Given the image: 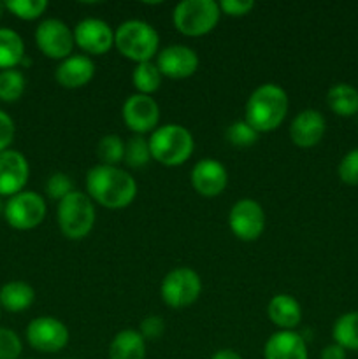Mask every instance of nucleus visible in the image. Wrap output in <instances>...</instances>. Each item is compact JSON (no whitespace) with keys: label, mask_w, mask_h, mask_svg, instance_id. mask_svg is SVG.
I'll use <instances>...</instances> for the list:
<instances>
[{"label":"nucleus","mask_w":358,"mask_h":359,"mask_svg":"<svg viewBox=\"0 0 358 359\" xmlns=\"http://www.w3.org/2000/svg\"><path fill=\"white\" fill-rule=\"evenodd\" d=\"M74 191V182L72 179L67 174L62 172H56V174L49 175L48 181H46V195L51 200H63L67 195Z\"/></svg>","instance_id":"obj_32"},{"label":"nucleus","mask_w":358,"mask_h":359,"mask_svg":"<svg viewBox=\"0 0 358 359\" xmlns=\"http://www.w3.org/2000/svg\"><path fill=\"white\" fill-rule=\"evenodd\" d=\"M220 16V4L214 0H183L174 7L172 21L179 34L202 37L216 28Z\"/></svg>","instance_id":"obj_6"},{"label":"nucleus","mask_w":358,"mask_h":359,"mask_svg":"<svg viewBox=\"0 0 358 359\" xmlns=\"http://www.w3.org/2000/svg\"><path fill=\"white\" fill-rule=\"evenodd\" d=\"M157 56L158 70L161 76L171 77V79H186L199 69V56L188 46H167Z\"/></svg>","instance_id":"obj_15"},{"label":"nucleus","mask_w":358,"mask_h":359,"mask_svg":"<svg viewBox=\"0 0 358 359\" xmlns=\"http://www.w3.org/2000/svg\"><path fill=\"white\" fill-rule=\"evenodd\" d=\"M25 58V42L16 30L0 27V70L16 69Z\"/></svg>","instance_id":"obj_24"},{"label":"nucleus","mask_w":358,"mask_h":359,"mask_svg":"<svg viewBox=\"0 0 358 359\" xmlns=\"http://www.w3.org/2000/svg\"><path fill=\"white\" fill-rule=\"evenodd\" d=\"M27 340L39 353H58L69 344V330L60 319L42 316L28 323Z\"/></svg>","instance_id":"obj_11"},{"label":"nucleus","mask_w":358,"mask_h":359,"mask_svg":"<svg viewBox=\"0 0 358 359\" xmlns=\"http://www.w3.org/2000/svg\"><path fill=\"white\" fill-rule=\"evenodd\" d=\"M35 302V291L23 280H11L0 287V307L11 314L25 312Z\"/></svg>","instance_id":"obj_21"},{"label":"nucleus","mask_w":358,"mask_h":359,"mask_svg":"<svg viewBox=\"0 0 358 359\" xmlns=\"http://www.w3.org/2000/svg\"><path fill=\"white\" fill-rule=\"evenodd\" d=\"M333 342L346 351H358V312L343 314L332 328Z\"/></svg>","instance_id":"obj_25"},{"label":"nucleus","mask_w":358,"mask_h":359,"mask_svg":"<svg viewBox=\"0 0 358 359\" xmlns=\"http://www.w3.org/2000/svg\"><path fill=\"white\" fill-rule=\"evenodd\" d=\"M4 9H6V6H4V2H0V16H2Z\"/></svg>","instance_id":"obj_41"},{"label":"nucleus","mask_w":358,"mask_h":359,"mask_svg":"<svg viewBox=\"0 0 358 359\" xmlns=\"http://www.w3.org/2000/svg\"><path fill=\"white\" fill-rule=\"evenodd\" d=\"M56 217H58V226L63 237L70 238V241H81L90 235V231L93 230L95 219H97L93 200L84 193L74 189L70 195L58 202Z\"/></svg>","instance_id":"obj_5"},{"label":"nucleus","mask_w":358,"mask_h":359,"mask_svg":"<svg viewBox=\"0 0 358 359\" xmlns=\"http://www.w3.org/2000/svg\"><path fill=\"white\" fill-rule=\"evenodd\" d=\"M260 133L256 132L253 126H249V123H246L244 119L241 121H234L227 128V140L235 147H249L253 144H256Z\"/></svg>","instance_id":"obj_31"},{"label":"nucleus","mask_w":358,"mask_h":359,"mask_svg":"<svg viewBox=\"0 0 358 359\" xmlns=\"http://www.w3.org/2000/svg\"><path fill=\"white\" fill-rule=\"evenodd\" d=\"M263 358L265 359H309L307 346L304 337L297 332H281L272 333L263 347Z\"/></svg>","instance_id":"obj_19"},{"label":"nucleus","mask_w":358,"mask_h":359,"mask_svg":"<svg viewBox=\"0 0 358 359\" xmlns=\"http://www.w3.org/2000/svg\"><path fill=\"white\" fill-rule=\"evenodd\" d=\"M23 351L20 335L9 328L0 326V359H18Z\"/></svg>","instance_id":"obj_33"},{"label":"nucleus","mask_w":358,"mask_h":359,"mask_svg":"<svg viewBox=\"0 0 358 359\" xmlns=\"http://www.w3.org/2000/svg\"><path fill=\"white\" fill-rule=\"evenodd\" d=\"M321 359H346V349L333 342L321 351Z\"/></svg>","instance_id":"obj_38"},{"label":"nucleus","mask_w":358,"mask_h":359,"mask_svg":"<svg viewBox=\"0 0 358 359\" xmlns=\"http://www.w3.org/2000/svg\"><path fill=\"white\" fill-rule=\"evenodd\" d=\"M339 179L347 186H358V147L344 154L337 168Z\"/></svg>","instance_id":"obj_34"},{"label":"nucleus","mask_w":358,"mask_h":359,"mask_svg":"<svg viewBox=\"0 0 358 359\" xmlns=\"http://www.w3.org/2000/svg\"><path fill=\"white\" fill-rule=\"evenodd\" d=\"M97 154L100 158L102 165H109V167H116L119 161H123L125 156V142L119 135H104L97 146Z\"/></svg>","instance_id":"obj_29"},{"label":"nucleus","mask_w":358,"mask_h":359,"mask_svg":"<svg viewBox=\"0 0 358 359\" xmlns=\"http://www.w3.org/2000/svg\"><path fill=\"white\" fill-rule=\"evenodd\" d=\"M25 88H27V79L21 70H0V100L7 104L20 100L21 95L25 93Z\"/></svg>","instance_id":"obj_27"},{"label":"nucleus","mask_w":358,"mask_h":359,"mask_svg":"<svg viewBox=\"0 0 358 359\" xmlns=\"http://www.w3.org/2000/svg\"><path fill=\"white\" fill-rule=\"evenodd\" d=\"M147 140L151 158L165 167H178L188 161L195 147V140L190 130L175 123L158 126Z\"/></svg>","instance_id":"obj_3"},{"label":"nucleus","mask_w":358,"mask_h":359,"mask_svg":"<svg viewBox=\"0 0 358 359\" xmlns=\"http://www.w3.org/2000/svg\"><path fill=\"white\" fill-rule=\"evenodd\" d=\"M4 6L14 16L25 21L37 20L48 9V2L46 0H7V2H4Z\"/></svg>","instance_id":"obj_30"},{"label":"nucleus","mask_w":358,"mask_h":359,"mask_svg":"<svg viewBox=\"0 0 358 359\" xmlns=\"http://www.w3.org/2000/svg\"><path fill=\"white\" fill-rule=\"evenodd\" d=\"M4 209H6V202H4V198L0 196V216H4Z\"/></svg>","instance_id":"obj_40"},{"label":"nucleus","mask_w":358,"mask_h":359,"mask_svg":"<svg viewBox=\"0 0 358 359\" xmlns=\"http://www.w3.org/2000/svg\"><path fill=\"white\" fill-rule=\"evenodd\" d=\"M0 318H2V307H0Z\"/></svg>","instance_id":"obj_42"},{"label":"nucleus","mask_w":358,"mask_h":359,"mask_svg":"<svg viewBox=\"0 0 358 359\" xmlns=\"http://www.w3.org/2000/svg\"><path fill=\"white\" fill-rule=\"evenodd\" d=\"M190 179H192L193 189L199 195L206 196V198H214V196L221 195L227 188L228 174L223 163L207 158V160H200L193 167Z\"/></svg>","instance_id":"obj_16"},{"label":"nucleus","mask_w":358,"mask_h":359,"mask_svg":"<svg viewBox=\"0 0 358 359\" xmlns=\"http://www.w3.org/2000/svg\"><path fill=\"white\" fill-rule=\"evenodd\" d=\"M267 314H269L270 323L276 325L277 328L284 330V332H291L302 321L300 305L290 294L272 297V300L269 302V307H267Z\"/></svg>","instance_id":"obj_20"},{"label":"nucleus","mask_w":358,"mask_h":359,"mask_svg":"<svg viewBox=\"0 0 358 359\" xmlns=\"http://www.w3.org/2000/svg\"><path fill=\"white\" fill-rule=\"evenodd\" d=\"M121 116L125 125L132 130L135 135H144L158 128L160 121V107L150 95L133 93L125 100L121 109Z\"/></svg>","instance_id":"obj_12"},{"label":"nucleus","mask_w":358,"mask_h":359,"mask_svg":"<svg viewBox=\"0 0 358 359\" xmlns=\"http://www.w3.org/2000/svg\"><path fill=\"white\" fill-rule=\"evenodd\" d=\"M146 340L135 330H123L116 333L109 344V359H144Z\"/></svg>","instance_id":"obj_22"},{"label":"nucleus","mask_w":358,"mask_h":359,"mask_svg":"<svg viewBox=\"0 0 358 359\" xmlns=\"http://www.w3.org/2000/svg\"><path fill=\"white\" fill-rule=\"evenodd\" d=\"M30 177V167L23 153L6 149L0 153V196H14L21 193Z\"/></svg>","instance_id":"obj_14"},{"label":"nucleus","mask_w":358,"mask_h":359,"mask_svg":"<svg viewBox=\"0 0 358 359\" xmlns=\"http://www.w3.org/2000/svg\"><path fill=\"white\" fill-rule=\"evenodd\" d=\"M288 95L279 84L267 83L249 95L244 109V121L258 133L276 130L284 121L288 112Z\"/></svg>","instance_id":"obj_2"},{"label":"nucleus","mask_w":358,"mask_h":359,"mask_svg":"<svg viewBox=\"0 0 358 359\" xmlns=\"http://www.w3.org/2000/svg\"><path fill=\"white\" fill-rule=\"evenodd\" d=\"M114 46L132 62H151V58L158 55L160 37L153 25L142 20H128L116 28Z\"/></svg>","instance_id":"obj_4"},{"label":"nucleus","mask_w":358,"mask_h":359,"mask_svg":"<svg viewBox=\"0 0 358 359\" xmlns=\"http://www.w3.org/2000/svg\"><path fill=\"white\" fill-rule=\"evenodd\" d=\"M211 359H242V356L239 353H235L234 349H220L213 354Z\"/></svg>","instance_id":"obj_39"},{"label":"nucleus","mask_w":358,"mask_h":359,"mask_svg":"<svg viewBox=\"0 0 358 359\" xmlns=\"http://www.w3.org/2000/svg\"><path fill=\"white\" fill-rule=\"evenodd\" d=\"M228 226L239 241H256L265 230L263 207L251 198L239 200L232 205L230 214H228Z\"/></svg>","instance_id":"obj_10"},{"label":"nucleus","mask_w":358,"mask_h":359,"mask_svg":"<svg viewBox=\"0 0 358 359\" xmlns=\"http://www.w3.org/2000/svg\"><path fill=\"white\" fill-rule=\"evenodd\" d=\"M165 332V321L160 316H147L140 323L139 333L142 335L144 340H157L164 335Z\"/></svg>","instance_id":"obj_35"},{"label":"nucleus","mask_w":358,"mask_h":359,"mask_svg":"<svg viewBox=\"0 0 358 359\" xmlns=\"http://www.w3.org/2000/svg\"><path fill=\"white\" fill-rule=\"evenodd\" d=\"M74 42L86 55H104L114 46V32L98 18H86L74 28Z\"/></svg>","instance_id":"obj_13"},{"label":"nucleus","mask_w":358,"mask_h":359,"mask_svg":"<svg viewBox=\"0 0 358 359\" xmlns=\"http://www.w3.org/2000/svg\"><path fill=\"white\" fill-rule=\"evenodd\" d=\"M4 217L14 230L28 231L37 228L46 217V202L39 193L23 189L6 202Z\"/></svg>","instance_id":"obj_8"},{"label":"nucleus","mask_w":358,"mask_h":359,"mask_svg":"<svg viewBox=\"0 0 358 359\" xmlns=\"http://www.w3.org/2000/svg\"><path fill=\"white\" fill-rule=\"evenodd\" d=\"M202 291V280L199 273L188 266L171 270L164 277L160 286L161 300L172 309H185L195 304Z\"/></svg>","instance_id":"obj_7"},{"label":"nucleus","mask_w":358,"mask_h":359,"mask_svg":"<svg viewBox=\"0 0 358 359\" xmlns=\"http://www.w3.org/2000/svg\"><path fill=\"white\" fill-rule=\"evenodd\" d=\"M86 191L102 207L125 209L137 196V182L126 170L109 165H95L86 174Z\"/></svg>","instance_id":"obj_1"},{"label":"nucleus","mask_w":358,"mask_h":359,"mask_svg":"<svg viewBox=\"0 0 358 359\" xmlns=\"http://www.w3.org/2000/svg\"><path fill=\"white\" fill-rule=\"evenodd\" d=\"M220 11L225 13L227 16H246L248 13H251V9L255 7L253 0H221Z\"/></svg>","instance_id":"obj_37"},{"label":"nucleus","mask_w":358,"mask_h":359,"mask_svg":"<svg viewBox=\"0 0 358 359\" xmlns=\"http://www.w3.org/2000/svg\"><path fill=\"white\" fill-rule=\"evenodd\" d=\"M161 72L158 70L157 63L153 62H142L137 63L135 69L132 72V83L137 93L140 95H150L160 88L161 84Z\"/></svg>","instance_id":"obj_26"},{"label":"nucleus","mask_w":358,"mask_h":359,"mask_svg":"<svg viewBox=\"0 0 358 359\" xmlns=\"http://www.w3.org/2000/svg\"><path fill=\"white\" fill-rule=\"evenodd\" d=\"M125 163L130 168H144L151 161L150 140L144 139L142 135L130 137L125 142Z\"/></svg>","instance_id":"obj_28"},{"label":"nucleus","mask_w":358,"mask_h":359,"mask_svg":"<svg viewBox=\"0 0 358 359\" xmlns=\"http://www.w3.org/2000/svg\"><path fill=\"white\" fill-rule=\"evenodd\" d=\"M14 135H16V126H14L13 118L6 111L0 109V153L9 149L13 144Z\"/></svg>","instance_id":"obj_36"},{"label":"nucleus","mask_w":358,"mask_h":359,"mask_svg":"<svg viewBox=\"0 0 358 359\" xmlns=\"http://www.w3.org/2000/svg\"><path fill=\"white\" fill-rule=\"evenodd\" d=\"M326 121L316 109H304L293 118L290 125V139L298 147H314L323 139Z\"/></svg>","instance_id":"obj_17"},{"label":"nucleus","mask_w":358,"mask_h":359,"mask_svg":"<svg viewBox=\"0 0 358 359\" xmlns=\"http://www.w3.org/2000/svg\"><path fill=\"white\" fill-rule=\"evenodd\" d=\"M95 76V63L90 56L84 55H74L63 60L58 67H56L55 79L60 86L69 88V90H76V88H83L93 79Z\"/></svg>","instance_id":"obj_18"},{"label":"nucleus","mask_w":358,"mask_h":359,"mask_svg":"<svg viewBox=\"0 0 358 359\" xmlns=\"http://www.w3.org/2000/svg\"><path fill=\"white\" fill-rule=\"evenodd\" d=\"M35 44L41 49L42 55L63 62L70 56L76 42H74V32L70 30L69 25L56 18H48L35 28Z\"/></svg>","instance_id":"obj_9"},{"label":"nucleus","mask_w":358,"mask_h":359,"mask_svg":"<svg viewBox=\"0 0 358 359\" xmlns=\"http://www.w3.org/2000/svg\"><path fill=\"white\" fill-rule=\"evenodd\" d=\"M326 104L337 116L350 118L358 112V90L347 83H337L326 91Z\"/></svg>","instance_id":"obj_23"}]
</instances>
